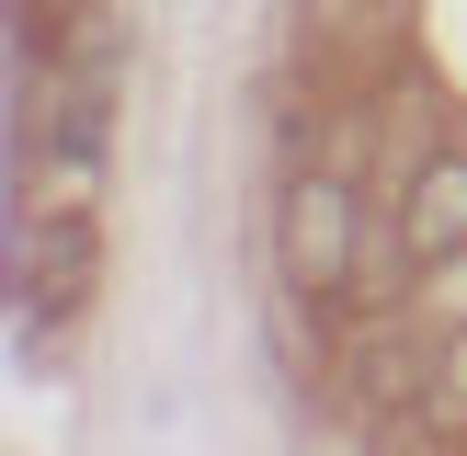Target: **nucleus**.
<instances>
[{"label":"nucleus","mask_w":467,"mask_h":456,"mask_svg":"<svg viewBox=\"0 0 467 456\" xmlns=\"http://www.w3.org/2000/svg\"><path fill=\"white\" fill-rule=\"evenodd\" d=\"M400 251H410V263H456V251H467V160H422V171H410Z\"/></svg>","instance_id":"2"},{"label":"nucleus","mask_w":467,"mask_h":456,"mask_svg":"<svg viewBox=\"0 0 467 456\" xmlns=\"http://www.w3.org/2000/svg\"><path fill=\"white\" fill-rule=\"evenodd\" d=\"M354 365H365V377H354V388H365V399H410V388H422V377H433V365H422V354H410V342H365V354H354Z\"/></svg>","instance_id":"3"},{"label":"nucleus","mask_w":467,"mask_h":456,"mask_svg":"<svg viewBox=\"0 0 467 456\" xmlns=\"http://www.w3.org/2000/svg\"><path fill=\"white\" fill-rule=\"evenodd\" d=\"M274 263H285L296 296H331L342 274H354V194H342V171H296V182H285Z\"/></svg>","instance_id":"1"}]
</instances>
